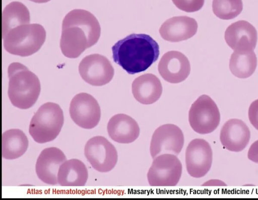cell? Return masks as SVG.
I'll use <instances>...</instances> for the list:
<instances>
[{
	"instance_id": "obj_17",
	"label": "cell",
	"mask_w": 258,
	"mask_h": 200,
	"mask_svg": "<svg viewBox=\"0 0 258 200\" xmlns=\"http://www.w3.org/2000/svg\"><path fill=\"white\" fill-rule=\"evenodd\" d=\"M198 23L187 16H176L166 20L161 25L159 33L165 40L175 42L187 40L196 34Z\"/></svg>"
},
{
	"instance_id": "obj_7",
	"label": "cell",
	"mask_w": 258,
	"mask_h": 200,
	"mask_svg": "<svg viewBox=\"0 0 258 200\" xmlns=\"http://www.w3.org/2000/svg\"><path fill=\"white\" fill-rule=\"evenodd\" d=\"M182 164L176 155L164 154L153 159L147 173L149 184L152 186H174L182 174Z\"/></svg>"
},
{
	"instance_id": "obj_8",
	"label": "cell",
	"mask_w": 258,
	"mask_h": 200,
	"mask_svg": "<svg viewBox=\"0 0 258 200\" xmlns=\"http://www.w3.org/2000/svg\"><path fill=\"white\" fill-rule=\"evenodd\" d=\"M84 154L95 170L103 173L111 171L118 160L115 147L107 139L100 136L92 137L87 142Z\"/></svg>"
},
{
	"instance_id": "obj_28",
	"label": "cell",
	"mask_w": 258,
	"mask_h": 200,
	"mask_svg": "<svg viewBox=\"0 0 258 200\" xmlns=\"http://www.w3.org/2000/svg\"><path fill=\"white\" fill-rule=\"evenodd\" d=\"M203 185L226 186V184L222 181L214 179L207 181L206 183L203 184Z\"/></svg>"
},
{
	"instance_id": "obj_13",
	"label": "cell",
	"mask_w": 258,
	"mask_h": 200,
	"mask_svg": "<svg viewBox=\"0 0 258 200\" xmlns=\"http://www.w3.org/2000/svg\"><path fill=\"white\" fill-rule=\"evenodd\" d=\"M158 70L165 81L177 84L187 78L190 72V65L188 58L182 53L170 51L162 56Z\"/></svg>"
},
{
	"instance_id": "obj_6",
	"label": "cell",
	"mask_w": 258,
	"mask_h": 200,
	"mask_svg": "<svg viewBox=\"0 0 258 200\" xmlns=\"http://www.w3.org/2000/svg\"><path fill=\"white\" fill-rule=\"evenodd\" d=\"M220 113L214 101L208 95L200 96L191 105L188 121L197 133L205 135L212 132L218 126Z\"/></svg>"
},
{
	"instance_id": "obj_2",
	"label": "cell",
	"mask_w": 258,
	"mask_h": 200,
	"mask_svg": "<svg viewBox=\"0 0 258 200\" xmlns=\"http://www.w3.org/2000/svg\"><path fill=\"white\" fill-rule=\"evenodd\" d=\"M113 61L128 74L147 70L158 59L159 46L150 36L131 34L112 47Z\"/></svg>"
},
{
	"instance_id": "obj_22",
	"label": "cell",
	"mask_w": 258,
	"mask_h": 200,
	"mask_svg": "<svg viewBox=\"0 0 258 200\" xmlns=\"http://www.w3.org/2000/svg\"><path fill=\"white\" fill-rule=\"evenodd\" d=\"M30 14L22 3L13 2L4 8L2 12V38L11 30L30 23Z\"/></svg>"
},
{
	"instance_id": "obj_29",
	"label": "cell",
	"mask_w": 258,
	"mask_h": 200,
	"mask_svg": "<svg viewBox=\"0 0 258 200\" xmlns=\"http://www.w3.org/2000/svg\"><path fill=\"white\" fill-rule=\"evenodd\" d=\"M29 1L33 2L34 3H46L48 1H49L50 0H29Z\"/></svg>"
},
{
	"instance_id": "obj_5",
	"label": "cell",
	"mask_w": 258,
	"mask_h": 200,
	"mask_svg": "<svg viewBox=\"0 0 258 200\" xmlns=\"http://www.w3.org/2000/svg\"><path fill=\"white\" fill-rule=\"evenodd\" d=\"M63 122V113L59 105L47 102L42 104L32 116L29 132L38 143L51 142L59 135Z\"/></svg>"
},
{
	"instance_id": "obj_11",
	"label": "cell",
	"mask_w": 258,
	"mask_h": 200,
	"mask_svg": "<svg viewBox=\"0 0 258 200\" xmlns=\"http://www.w3.org/2000/svg\"><path fill=\"white\" fill-rule=\"evenodd\" d=\"M213 152L209 143L202 139L191 140L186 147L185 161L186 170L194 178L205 176L211 169Z\"/></svg>"
},
{
	"instance_id": "obj_24",
	"label": "cell",
	"mask_w": 258,
	"mask_h": 200,
	"mask_svg": "<svg viewBox=\"0 0 258 200\" xmlns=\"http://www.w3.org/2000/svg\"><path fill=\"white\" fill-rule=\"evenodd\" d=\"M242 9V0H213V13L220 19H232L239 15Z\"/></svg>"
},
{
	"instance_id": "obj_26",
	"label": "cell",
	"mask_w": 258,
	"mask_h": 200,
	"mask_svg": "<svg viewBox=\"0 0 258 200\" xmlns=\"http://www.w3.org/2000/svg\"><path fill=\"white\" fill-rule=\"evenodd\" d=\"M248 115L250 122L258 130V99L253 101L250 104Z\"/></svg>"
},
{
	"instance_id": "obj_16",
	"label": "cell",
	"mask_w": 258,
	"mask_h": 200,
	"mask_svg": "<svg viewBox=\"0 0 258 200\" xmlns=\"http://www.w3.org/2000/svg\"><path fill=\"white\" fill-rule=\"evenodd\" d=\"M250 138L249 128L243 121L237 118L227 120L220 133V140L223 146L231 152L244 150Z\"/></svg>"
},
{
	"instance_id": "obj_18",
	"label": "cell",
	"mask_w": 258,
	"mask_h": 200,
	"mask_svg": "<svg viewBox=\"0 0 258 200\" xmlns=\"http://www.w3.org/2000/svg\"><path fill=\"white\" fill-rule=\"evenodd\" d=\"M110 138L120 144H130L136 140L140 129L137 122L131 116L119 113L112 116L107 126Z\"/></svg>"
},
{
	"instance_id": "obj_4",
	"label": "cell",
	"mask_w": 258,
	"mask_h": 200,
	"mask_svg": "<svg viewBox=\"0 0 258 200\" xmlns=\"http://www.w3.org/2000/svg\"><path fill=\"white\" fill-rule=\"evenodd\" d=\"M45 38L46 32L42 26L28 24L12 29L3 39L7 52L16 55L28 56L39 50Z\"/></svg>"
},
{
	"instance_id": "obj_1",
	"label": "cell",
	"mask_w": 258,
	"mask_h": 200,
	"mask_svg": "<svg viewBox=\"0 0 258 200\" xmlns=\"http://www.w3.org/2000/svg\"><path fill=\"white\" fill-rule=\"evenodd\" d=\"M101 33L100 24L90 12L75 9L69 12L62 23L60 47L67 57L75 58L95 44Z\"/></svg>"
},
{
	"instance_id": "obj_25",
	"label": "cell",
	"mask_w": 258,
	"mask_h": 200,
	"mask_svg": "<svg viewBox=\"0 0 258 200\" xmlns=\"http://www.w3.org/2000/svg\"><path fill=\"white\" fill-rule=\"evenodd\" d=\"M179 9L186 12H195L200 10L204 4L205 0H172Z\"/></svg>"
},
{
	"instance_id": "obj_12",
	"label": "cell",
	"mask_w": 258,
	"mask_h": 200,
	"mask_svg": "<svg viewBox=\"0 0 258 200\" xmlns=\"http://www.w3.org/2000/svg\"><path fill=\"white\" fill-rule=\"evenodd\" d=\"M82 78L87 83L101 86L108 83L114 76V69L104 56L95 53L84 57L79 65Z\"/></svg>"
},
{
	"instance_id": "obj_15",
	"label": "cell",
	"mask_w": 258,
	"mask_h": 200,
	"mask_svg": "<svg viewBox=\"0 0 258 200\" xmlns=\"http://www.w3.org/2000/svg\"><path fill=\"white\" fill-rule=\"evenodd\" d=\"M67 160L63 152L56 147L43 149L36 163L35 171L39 179L45 183L56 185L60 166Z\"/></svg>"
},
{
	"instance_id": "obj_23",
	"label": "cell",
	"mask_w": 258,
	"mask_h": 200,
	"mask_svg": "<svg viewBox=\"0 0 258 200\" xmlns=\"http://www.w3.org/2000/svg\"><path fill=\"white\" fill-rule=\"evenodd\" d=\"M257 66V58L252 51H234L229 61V69L235 77L245 79L251 76Z\"/></svg>"
},
{
	"instance_id": "obj_19",
	"label": "cell",
	"mask_w": 258,
	"mask_h": 200,
	"mask_svg": "<svg viewBox=\"0 0 258 200\" xmlns=\"http://www.w3.org/2000/svg\"><path fill=\"white\" fill-rule=\"evenodd\" d=\"M132 91L137 101L144 105H149L160 98L162 86L157 76L152 74H145L134 80Z\"/></svg>"
},
{
	"instance_id": "obj_9",
	"label": "cell",
	"mask_w": 258,
	"mask_h": 200,
	"mask_svg": "<svg viewBox=\"0 0 258 200\" xmlns=\"http://www.w3.org/2000/svg\"><path fill=\"white\" fill-rule=\"evenodd\" d=\"M184 141L183 132L178 126L170 123L162 125L153 134L150 146L151 156L153 159L164 154L177 156Z\"/></svg>"
},
{
	"instance_id": "obj_27",
	"label": "cell",
	"mask_w": 258,
	"mask_h": 200,
	"mask_svg": "<svg viewBox=\"0 0 258 200\" xmlns=\"http://www.w3.org/2000/svg\"><path fill=\"white\" fill-rule=\"evenodd\" d=\"M247 157L250 161L258 164V140L250 146L248 151Z\"/></svg>"
},
{
	"instance_id": "obj_3",
	"label": "cell",
	"mask_w": 258,
	"mask_h": 200,
	"mask_svg": "<svg viewBox=\"0 0 258 200\" xmlns=\"http://www.w3.org/2000/svg\"><path fill=\"white\" fill-rule=\"evenodd\" d=\"M8 96L15 107L27 109L36 102L40 92V83L37 76L23 64L11 63L8 69Z\"/></svg>"
},
{
	"instance_id": "obj_20",
	"label": "cell",
	"mask_w": 258,
	"mask_h": 200,
	"mask_svg": "<svg viewBox=\"0 0 258 200\" xmlns=\"http://www.w3.org/2000/svg\"><path fill=\"white\" fill-rule=\"evenodd\" d=\"M88 178V172L84 163L77 159L64 161L57 173L58 184L62 186H84Z\"/></svg>"
},
{
	"instance_id": "obj_21",
	"label": "cell",
	"mask_w": 258,
	"mask_h": 200,
	"mask_svg": "<svg viewBox=\"0 0 258 200\" xmlns=\"http://www.w3.org/2000/svg\"><path fill=\"white\" fill-rule=\"evenodd\" d=\"M2 155L8 160L20 157L27 151L28 140L24 132L19 129L5 131L2 137Z\"/></svg>"
},
{
	"instance_id": "obj_14",
	"label": "cell",
	"mask_w": 258,
	"mask_h": 200,
	"mask_svg": "<svg viewBox=\"0 0 258 200\" xmlns=\"http://www.w3.org/2000/svg\"><path fill=\"white\" fill-rule=\"evenodd\" d=\"M224 36L227 45L235 51H252L256 46V30L247 21L240 20L231 24Z\"/></svg>"
},
{
	"instance_id": "obj_10",
	"label": "cell",
	"mask_w": 258,
	"mask_h": 200,
	"mask_svg": "<svg viewBox=\"0 0 258 200\" xmlns=\"http://www.w3.org/2000/svg\"><path fill=\"white\" fill-rule=\"evenodd\" d=\"M70 116L79 126L92 129L98 124L101 117L100 106L90 94L80 93L76 95L70 103Z\"/></svg>"
}]
</instances>
